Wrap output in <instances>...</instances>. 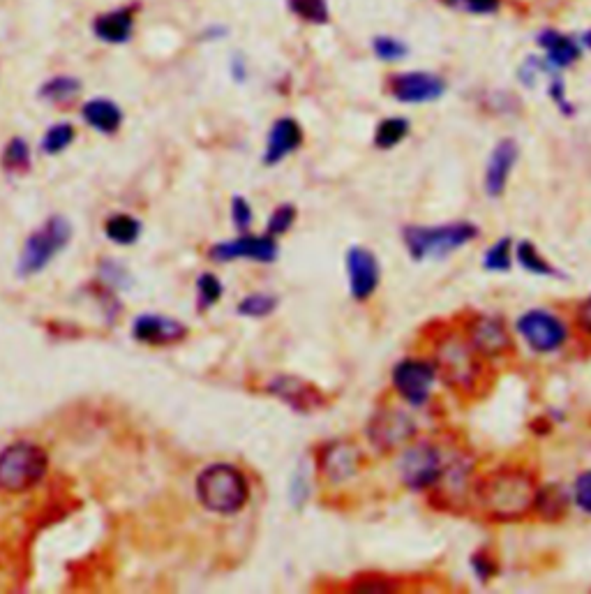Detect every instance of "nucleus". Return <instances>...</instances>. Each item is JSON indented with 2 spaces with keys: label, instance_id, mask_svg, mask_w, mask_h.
<instances>
[{
  "label": "nucleus",
  "instance_id": "obj_9",
  "mask_svg": "<svg viewBox=\"0 0 591 594\" xmlns=\"http://www.w3.org/2000/svg\"><path fill=\"white\" fill-rule=\"evenodd\" d=\"M416 421L398 407H381L374 414L368 428V437L374 449L393 451L407 444L416 435Z\"/></svg>",
  "mask_w": 591,
  "mask_h": 594
},
{
  "label": "nucleus",
  "instance_id": "obj_21",
  "mask_svg": "<svg viewBox=\"0 0 591 594\" xmlns=\"http://www.w3.org/2000/svg\"><path fill=\"white\" fill-rule=\"evenodd\" d=\"M93 31L107 44H125L132 37L134 31V7H121V10H111L100 14L93 21Z\"/></svg>",
  "mask_w": 591,
  "mask_h": 594
},
{
  "label": "nucleus",
  "instance_id": "obj_38",
  "mask_svg": "<svg viewBox=\"0 0 591 594\" xmlns=\"http://www.w3.org/2000/svg\"><path fill=\"white\" fill-rule=\"evenodd\" d=\"M448 7H462L471 14H492L499 10L501 0H444Z\"/></svg>",
  "mask_w": 591,
  "mask_h": 594
},
{
  "label": "nucleus",
  "instance_id": "obj_2",
  "mask_svg": "<svg viewBox=\"0 0 591 594\" xmlns=\"http://www.w3.org/2000/svg\"><path fill=\"white\" fill-rule=\"evenodd\" d=\"M197 497L211 514L234 516L250 500L248 477L236 465L213 463L199 472Z\"/></svg>",
  "mask_w": 591,
  "mask_h": 594
},
{
  "label": "nucleus",
  "instance_id": "obj_18",
  "mask_svg": "<svg viewBox=\"0 0 591 594\" xmlns=\"http://www.w3.org/2000/svg\"><path fill=\"white\" fill-rule=\"evenodd\" d=\"M520 148L513 139H501L499 144L492 148L488 167H485V192L490 197H501L506 190L508 178L518 162Z\"/></svg>",
  "mask_w": 591,
  "mask_h": 594
},
{
  "label": "nucleus",
  "instance_id": "obj_17",
  "mask_svg": "<svg viewBox=\"0 0 591 594\" xmlns=\"http://www.w3.org/2000/svg\"><path fill=\"white\" fill-rule=\"evenodd\" d=\"M268 391L296 412H314L319 410V407H324V396H321V391L314 384L301 380V377H294V375L275 377V380L268 384Z\"/></svg>",
  "mask_w": 591,
  "mask_h": 594
},
{
  "label": "nucleus",
  "instance_id": "obj_11",
  "mask_svg": "<svg viewBox=\"0 0 591 594\" xmlns=\"http://www.w3.org/2000/svg\"><path fill=\"white\" fill-rule=\"evenodd\" d=\"M437 366L423 359H405L393 368V386L409 405L421 407L430 400Z\"/></svg>",
  "mask_w": 591,
  "mask_h": 594
},
{
  "label": "nucleus",
  "instance_id": "obj_34",
  "mask_svg": "<svg viewBox=\"0 0 591 594\" xmlns=\"http://www.w3.org/2000/svg\"><path fill=\"white\" fill-rule=\"evenodd\" d=\"M372 51L379 61L384 63H395L400 58H405L409 54L407 44L398 40V37H388V35H379L372 40Z\"/></svg>",
  "mask_w": 591,
  "mask_h": 594
},
{
  "label": "nucleus",
  "instance_id": "obj_28",
  "mask_svg": "<svg viewBox=\"0 0 591 594\" xmlns=\"http://www.w3.org/2000/svg\"><path fill=\"white\" fill-rule=\"evenodd\" d=\"M409 135V121L407 118H386L377 125V132H374V146L381 148V151H391Z\"/></svg>",
  "mask_w": 591,
  "mask_h": 594
},
{
  "label": "nucleus",
  "instance_id": "obj_25",
  "mask_svg": "<svg viewBox=\"0 0 591 594\" xmlns=\"http://www.w3.org/2000/svg\"><path fill=\"white\" fill-rule=\"evenodd\" d=\"M566 509H568V493L561 486L552 484L536 490V500H534L536 514L548 518V521H557V518L566 514Z\"/></svg>",
  "mask_w": 591,
  "mask_h": 594
},
{
  "label": "nucleus",
  "instance_id": "obj_1",
  "mask_svg": "<svg viewBox=\"0 0 591 594\" xmlns=\"http://www.w3.org/2000/svg\"><path fill=\"white\" fill-rule=\"evenodd\" d=\"M536 481L520 467H499L476 484V500L492 521H520L536 500Z\"/></svg>",
  "mask_w": 591,
  "mask_h": 594
},
{
  "label": "nucleus",
  "instance_id": "obj_13",
  "mask_svg": "<svg viewBox=\"0 0 591 594\" xmlns=\"http://www.w3.org/2000/svg\"><path fill=\"white\" fill-rule=\"evenodd\" d=\"M467 343L481 356H504L511 350V333H508L504 319L495 315H476L469 322Z\"/></svg>",
  "mask_w": 591,
  "mask_h": 594
},
{
  "label": "nucleus",
  "instance_id": "obj_23",
  "mask_svg": "<svg viewBox=\"0 0 591 594\" xmlns=\"http://www.w3.org/2000/svg\"><path fill=\"white\" fill-rule=\"evenodd\" d=\"M81 93V81L77 77H70V74H61V77H51L42 84L40 98L49 105H70V102L77 100Z\"/></svg>",
  "mask_w": 591,
  "mask_h": 594
},
{
  "label": "nucleus",
  "instance_id": "obj_39",
  "mask_svg": "<svg viewBox=\"0 0 591 594\" xmlns=\"http://www.w3.org/2000/svg\"><path fill=\"white\" fill-rule=\"evenodd\" d=\"M100 276L109 282L111 287H127L130 285V276H127V271L123 269L121 264L111 262V259H104L102 266H100Z\"/></svg>",
  "mask_w": 591,
  "mask_h": 594
},
{
  "label": "nucleus",
  "instance_id": "obj_33",
  "mask_svg": "<svg viewBox=\"0 0 591 594\" xmlns=\"http://www.w3.org/2000/svg\"><path fill=\"white\" fill-rule=\"evenodd\" d=\"M222 292L224 287L218 280V276H213V273H201L197 280V308L199 310L213 308L215 303L222 299Z\"/></svg>",
  "mask_w": 591,
  "mask_h": 594
},
{
  "label": "nucleus",
  "instance_id": "obj_10",
  "mask_svg": "<svg viewBox=\"0 0 591 594\" xmlns=\"http://www.w3.org/2000/svg\"><path fill=\"white\" fill-rule=\"evenodd\" d=\"M278 255H280V248H278V241H275V236L271 234L254 236L245 232L234 241L215 243L213 248L208 250V257L220 264L236 262V259H252V262H259V264H271L278 259Z\"/></svg>",
  "mask_w": 591,
  "mask_h": 594
},
{
  "label": "nucleus",
  "instance_id": "obj_30",
  "mask_svg": "<svg viewBox=\"0 0 591 594\" xmlns=\"http://www.w3.org/2000/svg\"><path fill=\"white\" fill-rule=\"evenodd\" d=\"M289 10L301 21H308L314 26H324L331 19L328 12V0H287Z\"/></svg>",
  "mask_w": 591,
  "mask_h": 594
},
{
  "label": "nucleus",
  "instance_id": "obj_40",
  "mask_svg": "<svg viewBox=\"0 0 591 594\" xmlns=\"http://www.w3.org/2000/svg\"><path fill=\"white\" fill-rule=\"evenodd\" d=\"M471 569L476 571L478 581H481V583H488L490 578L495 576V571H497L495 562H492V558L488 553H474V555H471Z\"/></svg>",
  "mask_w": 591,
  "mask_h": 594
},
{
  "label": "nucleus",
  "instance_id": "obj_19",
  "mask_svg": "<svg viewBox=\"0 0 591 594\" xmlns=\"http://www.w3.org/2000/svg\"><path fill=\"white\" fill-rule=\"evenodd\" d=\"M303 144V130L294 118H278L268 132L266 151H264V165L273 167L282 162L287 155L298 151Z\"/></svg>",
  "mask_w": 591,
  "mask_h": 594
},
{
  "label": "nucleus",
  "instance_id": "obj_27",
  "mask_svg": "<svg viewBox=\"0 0 591 594\" xmlns=\"http://www.w3.org/2000/svg\"><path fill=\"white\" fill-rule=\"evenodd\" d=\"M515 259L522 269L534 273V276H545V278H561V271L555 269L548 259H545L538 248L531 241H520L518 248H515Z\"/></svg>",
  "mask_w": 591,
  "mask_h": 594
},
{
  "label": "nucleus",
  "instance_id": "obj_45",
  "mask_svg": "<svg viewBox=\"0 0 591 594\" xmlns=\"http://www.w3.org/2000/svg\"><path fill=\"white\" fill-rule=\"evenodd\" d=\"M582 44H585L587 49H591V31H587L585 35H582Z\"/></svg>",
  "mask_w": 591,
  "mask_h": 594
},
{
  "label": "nucleus",
  "instance_id": "obj_31",
  "mask_svg": "<svg viewBox=\"0 0 591 594\" xmlns=\"http://www.w3.org/2000/svg\"><path fill=\"white\" fill-rule=\"evenodd\" d=\"M74 137H77V130H74V125H70V123L51 125V128L44 132V137H42V151L47 155L63 153L72 146Z\"/></svg>",
  "mask_w": 591,
  "mask_h": 594
},
{
  "label": "nucleus",
  "instance_id": "obj_41",
  "mask_svg": "<svg viewBox=\"0 0 591 594\" xmlns=\"http://www.w3.org/2000/svg\"><path fill=\"white\" fill-rule=\"evenodd\" d=\"M550 98H552V102H555V105L561 109V114H566V116H573V105L571 102H568V98H566V86H564V79H559V77H552V81H550Z\"/></svg>",
  "mask_w": 591,
  "mask_h": 594
},
{
  "label": "nucleus",
  "instance_id": "obj_36",
  "mask_svg": "<svg viewBox=\"0 0 591 594\" xmlns=\"http://www.w3.org/2000/svg\"><path fill=\"white\" fill-rule=\"evenodd\" d=\"M231 220H234V225L238 232H248L252 220H254V213H252V206L245 197H234L231 199Z\"/></svg>",
  "mask_w": 591,
  "mask_h": 594
},
{
  "label": "nucleus",
  "instance_id": "obj_32",
  "mask_svg": "<svg viewBox=\"0 0 591 594\" xmlns=\"http://www.w3.org/2000/svg\"><path fill=\"white\" fill-rule=\"evenodd\" d=\"M278 296L273 294H248L245 299L236 306V313L243 317H252V319H261L275 313L278 308Z\"/></svg>",
  "mask_w": 591,
  "mask_h": 594
},
{
  "label": "nucleus",
  "instance_id": "obj_35",
  "mask_svg": "<svg viewBox=\"0 0 591 594\" xmlns=\"http://www.w3.org/2000/svg\"><path fill=\"white\" fill-rule=\"evenodd\" d=\"M296 222V209L294 204H282L278 209L273 211L271 218H268V227H266V234H271L278 239V236L287 234L291 227H294Z\"/></svg>",
  "mask_w": 591,
  "mask_h": 594
},
{
  "label": "nucleus",
  "instance_id": "obj_3",
  "mask_svg": "<svg viewBox=\"0 0 591 594\" xmlns=\"http://www.w3.org/2000/svg\"><path fill=\"white\" fill-rule=\"evenodd\" d=\"M49 472V456L40 444L21 440L0 451V490L10 495L28 493Z\"/></svg>",
  "mask_w": 591,
  "mask_h": 594
},
{
  "label": "nucleus",
  "instance_id": "obj_22",
  "mask_svg": "<svg viewBox=\"0 0 591 594\" xmlns=\"http://www.w3.org/2000/svg\"><path fill=\"white\" fill-rule=\"evenodd\" d=\"M81 116H84L86 125H91L100 135H116L123 125L121 107H118L116 102L104 98L88 100L86 105L81 107Z\"/></svg>",
  "mask_w": 591,
  "mask_h": 594
},
{
  "label": "nucleus",
  "instance_id": "obj_26",
  "mask_svg": "<svg viewBox=\"0 0 591 594\" xmlns=\"http://www.w3.org/2000/svg\"><path fill=\"white\" fill-rule=\"evenodd\" d=\"M0 165H3L5 172L10 174H26L31 172L33 155L31 146L24 137H12L3 148V155H0Z\"/></svg>",
  "mask_w": 591,
  "mask_h": 594
},
{
  "label": "nucleus",
  "instance_id": "obj_14",
  "mask_svg": "<svg viewBox=\"0 0 591 594\" xmlns=\"http://www.w3.org/2000/svg\"><path fill=\"white\" fill-rule=\"evenodd\" d=\"M347 273H349V292L354 301H368L377 292L381 282V266L372 250L354 245L347 252Z\"/></svg>",
  "mask_w": 591,
  "mask_h": 594
},
{
  "label": "nucleus",
  "instance_id": "obj_8",
  "mask_svg": "<svg viewBox=\"0 0 591 594\" xmlns=\"http://www.w3.org/2000/svg\"><path fill=\"white\" fill-rule=\"evenodd\" d=\"M518 333L525 343L538 354L557 352L568 340V329L557 315L548 310H527L518 319Z\"/></svg>",
  "mask_w": 591,
  "mask_h": 594
},
{
  "label": "nucleus",
  "instance_id": "obj_6",
  "mask_svg": "<svg viewBox=\"0 0 591 594\" xmlns=\"http://www.w3.org/2000/svg\"><path fill=\"white\" fill-rule=\"evenodd\" d=\"M437 373L441 375L448 386L453 389L471 393L478 386V380H481L483 368L481 361H478V352L471 347L467 340L460 338H446L441 340L437 347Z\"/></svg>",
  "mask_w": 591,
  "mask_h": 594
},
{
  "label": "nucleus",
  "instance_id": "obj_4",
  "mask_svg": "<svg viewBox=\"0 0 591 594\" xmlns=\"http://www.w3.org/2000/svg\"><path fill=\"white\" fill-rule=\"evenodd\" d=\"M405 245L409 255L414 262H423V259H441L451 252H458L465 248L469 241H474L478 236V227L474 222L458 220V222H446V225L437 227H421L411 225L405 227Z\"/></svg>",
  "mask_w": 591,
  "mask_h": 594
},
{
  "label": "nucleus",
  "instance_id": "obj_44",
  "mask_svg": "<svg viewBox=\"0 0 591 594\" xmlns=\"http://www.w3.org/2000/svg\"><path fill=\"white\" fill-rule=\"evenodd\" d=\"M231 74H234L236 81H245V77H248V70H245V61L241 56H234V61H231Z\"/></svg>",
  "mask_w": 591,
  "mask_h": 594
},
{
  "label": "nucleus",
  "instance_id": "obj_24",
  "mask_svg": "<svg viewBox=\"0 0 591 594\" xmlns=\"http://www.w3.org/2000/svg\"><path fill=\"white\" fill-rule=\"evenodd\" d=\"M104 236L116 245H132L141 236V222L127 213L109 215L107 222H104Z\"/></svg>",
  "mask_w": 591,
  "mask_h": 594
},
{
  "label": "nucleus",
  "instance_id": "obj_29",
  "mask_svg": "<svg viewBox=\"0 0 591 594\" xmlns=\"http://www.w3.org/2000/svg\"><path fill=\"white\" fill-rule=\"evenodd\" d=\"M513 266V241L504 236L495 245H490L483 255V269L490 273H506Z\"/></svg>",
  "mask_w": 591,
  "mask_h": 594
},
{
  "label": "nucleus",
  "instance_id": "obj_15",
  "mask_svg": "<svg viewBox=\"0 0 591 594\" xmlns=\"http://www.w3.org/2000/svg\"><path fill=\"white\" fill-rule=\"evenodd\" d=\"M185 336H187V326L167 315L144 313L134 319L132 324V338L141 345L167 347V345L181 343Z\"/></svg>",
  "mask_w": 591,
  "mask_h": 594
},
{
  "label": "nucleus",
  "instance_id": "obj_7",
  "mask_svg": "<svg viewBox=\"0 0 591 594\" xmlns=\"http://www.w3.org/2000/svg\"><path fill=\"white\" fill-rule=\"evenodd\" d=\"M400 479L411 490H428L444 479V458L432 442H414L400 458Z\"/></svg>",
  "mask_w": 591,
  "mask_h": 594
},
{
  "label": "nucleus",
  "instance_id": "obj_12",
  "mask_svg": "<svg viewBox=\"0 0 591 594\" xmlns=\"http://www.w3.org/2000/svg\"><path fill=\"white\" fill-rule=\"evenodd\" d=\"M388 91L405 105H425L435 102L446 93V81L432 72H402L393 74Z\"/></svg>",
  "mask_w": 591,
  "mask_h": 594
},
{
  "label": "nucleus",
  "instance_id": "obj_16",
  "mask_svg": "<svg viewBox=\"0 0 591 594\" xmlns=\"http://www.w3.org/2000/svg\"><path fill=\"white\" fill-rule=\"evenodd\" d=\"M361 460H363L361 449L354 447L351 442L326 444L319 456L321 474H324L331 484H342V481H349L358 470H361Z\"/></svg>",
  "mask_w": 591,
  "mask_h": 594
},
{
  "label": "nucleus",
  "instance_id": "obj_43",
  "mask_svg": "<svg viewBox=\"0 0 591 594\" xmlns=\"http://www.w3.org/2000/svg\"><path fill=\"white\" fill-rule=\"evenodd\" d=\"M354 590H361V592H388V590H393V583L381 581V578H370V581H358V583H354Z\"/></svg>",
  "mask_w": 591,
  "mask_h": 594
},
{
  "label": "nucleus",
  "instance_id": "obj_5",
  "mask_svg": "<svg viewBox=\"0 0 591 594\" xmlns=\"http://www.w3.org/2000/svg\"><path fill=\"white\" fill-rule=\"evenodd\" d=\"M72 241V225L63 215H51L40 229L28 236L24 250L19 255L17 273L21 278H31L42 273Z\"/></svg>",
  "mask_w": 591,
  "mask_h": 594
},
{
  "label": "nucleus",
  "instance_id": "obj_42",
  "mask_svg": "<svg viewBox=\"0 0 591 594\" xmlns=\"http://www.w3.org/2000/svg\"><path fill=\"white\" fill-rule=\"evenodd\" d=\"M575 322H578V329L582 333L591 336V296H589V299L582 301L578 306V310H575Z\"/></svg>",
  "mask_w": 591,
  "mask_h": 594
},
{
  "label": "nucleus",
  "instance_id": "obj_20",
  "mask_svg": "<svg viewBox=\"0 0 591 594\" xmlns=\"http://www.w3.org/2000/svg\"><path fill=\"white\" fill-rule=\"evenodd\" d=\"M538 47L545 51V65H550V68H557V70L573 65L582 54L580 44L575 42L573 37H568L559 31L538 33Z\"/></svg>",
  "mask_w": 591,
  "mask_h": 594
},
{
  "label": "nucleus",
  "instance_id": "obj_37",
  "mask_svg": "<svg viewBox=\"0 0 591 594\" xmlns=\"http://www.w3.org/2000/svg\"><path fill=\"white\" fill-rule=\"evenodd\" d=\"M573 500L585 514H591V470L578 474L573 486Z\"/></svg>",
  "mask_w": 591,
  "mask_h": 594
}]
</instances>
